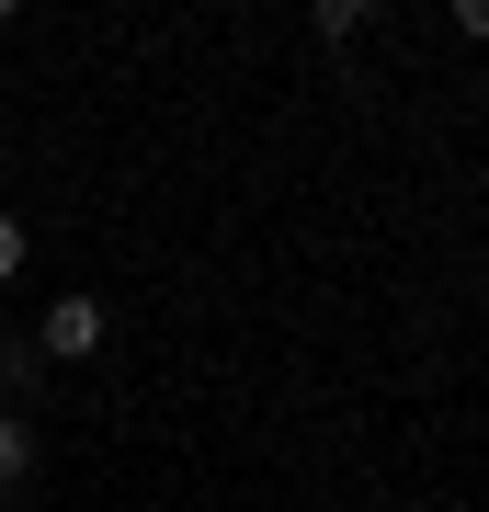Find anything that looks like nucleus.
Listing matches in <instances>:
<instances>
[{"mask_svg":"<svg viewBox=\"0 0 489 512\" xmlns=\"http://www.w3.org/2000/svg\"><path fill=\"white\" fill-rule=\"evenodd\" d=\"M103 330H114V308H103L91 285H69V296L35 319V353H46V365H91V353H103Z\"/></svg>","mask_w":489,"mask_h":512,"instance_id":"nucleus-1","label":"nucleus"},{"mask_svg":"<svg viewBox=\"0 0 489 512\" xmlns=\"http://www.w3.org/2000/svg\"><path fill=\"white\" fill-rule=\"evenodd\" d=\"M35 376H46V353H35V342H0V410L35 399Z\"/></svg>","mask_w":489,"mask_h":512,"instance_id":"nucleus-2","label":"nucleus"},{"mask_svg":"<svg viewBox=\"0 0 489 512\" xmlns=\"http://www.w3.org/2000/svg\"><path fill=\"white\" fill-rule=\"evenodd\" d=\"M308 23H319V46H353V35H364V23H376V0H319V12H308Z\"/></svg>","mask_w":489,"mask_h":512,"instance_id":"nucleus-3","label":"nucleus"},{"mask_svg":"<svg viewBox=\"0 0 489 512\" xmlns=\"http://www.w3.org/2000/svg\"><path fill=\"white\" fill-rule=\"evenodd\" d=\"M23 467H35V421H23V410H0V490H12Z\"/></svg>","mask_w":489,"mask_h":512,"instance_id":"nucleus-4","label":"nucleus"},{"mask_svg":"<svg viewBox=\"0 0 489 512\" xmlns=\"http://www.w3.org/2000/svg\"><path fill=\"white\" fill-rule=\"evenodd\" d=\"M23 274V217H0V285Z\"/></svg>","mask_w":489,"mask_h":512,"instance_id":"nucleus-5","label":"nucleus"},{"mask_svg":"<svg viewBox=\"0 0 489 512\" xmlns=\"http://www.w3.org/2000/svg\"><path fill=\"white\" fill-rule=\"evenodd\" d=\"M455 35H478V46H489V0H455Z\"/></svg>","mask_w":489,"mask_h":512,"instance_id":"nucleus-6","label":"nucleus"}]
</instances>
